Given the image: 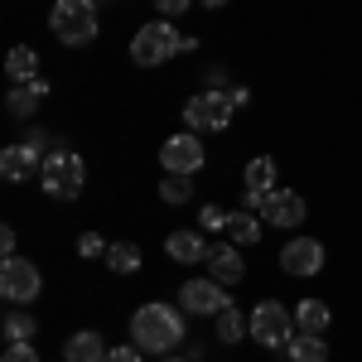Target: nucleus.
I'll return each instance as SVG.
<instances>
[{"label": "nucleus", "instance_id": "1", "mask_svg": "<svg viewBox=\"0 0 362 362\" xmlns=\"http://www.w3.org/2000/svg\"><path fill=\"white\" fill-rule=\"evenodd\" d=\"M131 343L140 353H174L184 343V314L174 305H140L131 314Z\"/></svg>", "mask_w": 362, "mask_h": 362}, {"label": "nucleus", "instance_id": "2", "mask_svg": "<svg viewBox=\"0 0 362 362\" xmlns=\"http://www.w3.org/2000/svg\"><path fill=\"white\" fill-rule=\"evenodd\" d=\"M174 54H189V39H184L174 25H165V20L140 25L136 39H131V58H136V68H160V63H169Z\"/></svg>", "mask_w": 362, "mask_h": 362}, {"label": "nucleus", "instance_id": "3", "mask_svg": "<svg viewBox=\"0 0 362 362\" xmlns=\"http://www.w3.org/2000/svg\"><path fill=\"white\" fill-rule=\"evenodd\" d=\"M39 184H44V194H49V198H63V203H73V198L83 194V184H87V169H83V160H78L68 145H54V150L44 155Z\"/></svg>", "mask_w": 362, "mask_h": 362}, {"label": "nucleus", "instance_id": "4", "mask_svg": "<svg viewBox=\"0 0 362 362\" xmlns=\"http://www.w3.org/2000/svg\"><path fill=\"white\" fill-rule=\"evenodd\" d=\"M49 29H54L58 44L83 49V44L97 39V10L83 5V0H54V10H49Z\"/></svg>", "mask_w": 362, "mask_h": 362}, {"label": "nucleus", "instance_id": "5", "mask_svg": "<svg viewBox=\"0 0 362 362\" xmlns=\"http://www.w3.org/2000/svg\"><path fill=\"white\" fill-rule=\"evenodd\" d=\"M251 338L261 348H285L295 338V309H285L280 300H256V309H251Z\"/></svg>", "mask_w": 362, "mask_h": 362}, {"label": "nucleus", "instance_id": "6", "mask_svg": "<svg viewBox=\"0 0 362 362\" xmlns=\"http://www.w3.org/2000/svg\"><path fill=\"white\" fill-rule=\"evenodd\" d=\"M39 290H44L39 266H34L29 256H5V266H0V295L20 309V305H29V300H39Z\"/></svg>", "mask_w": 362, "mask_h": 362}, {"label": "nucleus", "instance_id": "7", "mask_svg": "<svg viewBox=\"0 0 362 362\" xmlns=\"http://www.w3.org/2000/svg\"><path fill=\"white\" fill-rule=\"evenodd\" d=\"M232 97L227 92H198V97H189L184 102V126L194 131V136H203V131H223L227 121H232Z\"/></svg>", "mask_w": 362, "mask_h": 362}, {"label": "nucleus", "instance_id": "8", "mask_svg": "<svg viewBox=\"0 0 362 362\" xmlns=\"http://www.w3.org/2000/svg\"><path fill=\"white\" fill-rule=\"evenodd\" d=\"M160 165H165V174H189V179H194L198 169H203V145H198L194 131L169 136L165 145H160Z\"/></svg>", "mask_w": 362, "mask_h": 362}, {"label": "nucleus", "instance_id": "9", "mask_svg": "<svg viewBox=\"0 0 362 362\" xmlns=\"http://www.w3.org/2000/svg\"><path fill=\"white\" fill-rule=\"evenodd\" d=\"M179 300H184V314H194V319H203V314H223L232 300H227V285H218V280H184V290H179Z\"/></svg>", "mask_w": 362, "mask_h": 362}, {"label": "nucleus", "instance_id": "10", "mask_svg": "<svg viewBox=\"0 0 362 362\" xmlns=\"http://www.w3.org/2000/svg\"><path fill=\"white\" fill-rule=\"evenodd\" d=\"M319 266H324V247L314 237H295L280 251V271L285 276H319Z\"/></svg>", "mask_w": 362, "mask_h": 362}, {"label": "nucleus", "instance_id": "11", "mask_svg": "<svg viewBox=\"0 0 362 362\" xmlns=\"http://www.w3.org/2000/svg\"><path fill=\"white\" fill-rule=\"evenodd\" d=\"M39 169H44V155H39L29 140L25 145H5V150H0V174H5L10 184H29Z\"/></svg>", "mask_w": 362, "mask_h": 362}, {"label": "nucleus", "instance_id": "12", "mask_svg": "<svg viewBox=\"0 0 362 362\" xmlns=\"http://www.w3.org/2000/svg\"><path fill=\"white\" fill-rule=\"evenodd\" d=\"M261 218L271 227H295L305 223V198L290 194V189H276V194H266V203H261Z\"/></svg>", "mask_w": 362, "mask_h": 362}, {"label": "nucleus", "instance_id": "13", "mask_svg": "<svg viewBox=\"0 0 362 362\" xmlns=\"http://www.w3.org/2000/svg\"><path fill=\"white\" fill-rule=\"evenodd\" d=\"M208 276L218 280V285H237V280L247 276V261H242V251L237 242H227V247H208Z\"/></svg>", "mask_w": 362, "mask_h": 362}, {"label": "nucleus", "instance_id": "14", "mask_svg": "<svg viewBox=\"0 0 362 362\" xmlns=\"http://www.w3.org/2000/svg\"><path fill=\"white\" fill-rule=\"evenodd\" d=\"M107 343H102V334H92V329H83V334H73L68 343H63V362H107Z\"/></svg>", "mask_w": 362, "mask_h": 362}, {"label": "nucleus", "instance_id": "15", "mask_svg": "<svg viewBox=\"0 0 362 362\" xmlns=\"http://www.w3.org/2000/svg\"><path fill=\"white\" fill-rule=\"evenodd\" d=\"M165 251H169V261H179V266L208 261V242H203L198 232H169V237H165Z\"/></svg>", "mask_w": 362, "mask_h": 362}, {"label": "nucleus", "instance_id": "16", "mask_svg": "<svg viewBox=\"0 0 362 362\" xmlns=\"http://www.w3.org/2000/svg\"><path fill=\"white\" fill-rule=\"evenodd\" d=\"M49 97V83L44 78H34V83H20V87H10V97H5V107H10V116H34V107Z\"/></svg>", "mask_w": 362, "mask_h": 362}, {"label": "nucleus", "instance_id": "17", "mask_svg": "<svg viewBox=\"0 0 362 362\" xmlns=\"http://www.w3.org/2000/svg\"><path fill=\"white\" fill-rule=\"evenodd\" d=\"M261 223H266V218H256L251 208H237V213H227V242H237V247H251V242H261Z\"/></svg>", "mask_w": 362, "mask_h": 362}, {"label": "nucleus", "instance_id": "18", "mask_svg": "<svg viewBox=\"0 0 362 362\" xmlns=\"http://www.w3.org/2000/svg\"><path fill=\"white\" fill-rule=\"evenodd\" d=\"M5 73H10V83H34L39 78V54L29 49V44H15L10 54H5Z\"/></svg>", "mask_w": 362, "mask_h": 362}, {"label": "nucleus", "instance_id": "19", "mask_svg": "<svg viewBox=\"0 0 362 362\" xmlns=\"http://www.w3.org/2000/svg\"><path fill=\"white\" fill-rule=\"evenodd\" d=\"M285 353H290V362H329V343L319 334H295L285 343Z\"/></svg>", "mask_w": 362, "mask_h": 362}, {"label": "nucleus", "instance_id": "20", "mask_svg": "<svg viewBox=\"0 0 362 362\" xmlns=\"http://www.w3.org/2000/svg\"><path fill=\"white\" fill-rule=\"evenodd\" d=\"M295 329L300 334H324L329 329V305L324 300H300L295 305Z\"/></svg>", "mask_w": 362, "mask_h": 362}, {"label": "nucleus", "instance_id": "21", "mask_svg": "<svg viewBox=\"0 0 362 362\" xmlns=\"http://www.w3.org/2000/svg\"><path fill=\"white\" fill-rule=\"evenodd\" d=\"M247 189H256V194H276V160L271 155H256L247 165Z\"/></svg>", "mask_w": 362, "mask_h": 362}, {"label": "nucleus", "instance_id": "22", "mask_svg": "<svg viewBox=\"0 0 362 362\" xmlns=\"http://www.w3.org/2000/svg\"><path fill=\"white\" fill-rule=\"evenodd\" d=\"M213 319H218V338H223V343H242V338L251 334V319H242L237 305H227L223 314H213Z\"/></svg>", "mask_w": 362, "mask_h": 362}, {"label": "nucleus", "instance_id": "23", "mask_svg": "<svg viewBox=\"0 0 362 362\" xmlns=\"http://www.w3.org/2000/svg\"><path fill=\"white\" fill-rule=\"evenodd\" d=\"M107 271H116V276H136L140 271V247H131V242H112V251H107Z\"/></svg>", "mask_w": 362, "mask_h": 362}, {"label": "nucleus", "instance_id": "24", "mask_svg": "<svg viewBox=\"0 0 362 362\" xmlns=\"http://www.w3.org/2000/svg\"><path fill=\"white\" fill-rule=\"evenodd\" d=\"M5 338H10V343H29V338H34V314L10 309V314H5Z\"/></svg>", "mask_w": 362, "mask_h": 362}, {"label": "nucleus", "instance_id": "25", "mask_svg": "<svg viewBox=\"0 0 362 362\" xmlns=\"http://www.w3.org/2000/svg\"><path fill=\"white\" fill-rule=\"evenodd\" d=\"M189 194H194L189 174H165V184H160V198L165 203H189Z\"/></svg>", "mask_w": 362, "mask_h": 362}, {"label": "nucleus", "instance_id": "26", "mask_svg": "<svg viewBox=\"0 0 362 362\" xmlns=\"http://www.w3.org/2000/svg\"><path fill=\"white\" fill-rule=\"evenodd\" d=\"M203 92H232V73H227L223 63H213V68L203 73Z\"/></svg>", "mask_w": 362, "mask_h": 362}, {"label": "nucleus", "instance_id": "27", "mask_svg": "<svg viewBox=\"0 0 362 362\" xmlns=\"http://www.w3.org/2000/svg\"><path fill=\"white\" fill-rule=\"evenodd\" d=\"M107 242H102V237H97V232H83V237H78V256H87V261H97V256H107Z\"/></svg>", "mask_w": 362, "mask_h": 362}, {"label": "nucleus", "instance_id": "28", "mask_svg": "<svg viewBox=\"0 0 362 362\" xmlns=\"http://www.w3.org/2000/svg\"><path fill=\"white\" fill-rule=\"evenodd\" d=\"M198 223H203V232H227V213L223 208H203Z\"/></svg>", "mask_w": 362, "mask_h": 362}, {"label": "nucleus", "instance_id": "29", "mask_svg": "<svg viewBox=\"0 0 362 362\" xmlns=\"http://www.w3.org/2000/svg\"><path fill=\"white\" fill-rule=\"evenodd\" d=\"M0 362H39V353H34V343H10Z\"/></svg>", "mask_w": 362, "mask_h": 362}, {"label": "nucleus", "instance_id": "30", "mask_svg": "<svg viewBox=\"0 0 362 362\" xmlns=\"http://www.w3.org/2000/svg\"><path fill=\"white\" fill-rule=\"evenodd\" d=\"M107 362H140V348H136V343H126V348H112V353H107Z\"/></svg>", "mask_w": 362, "mask_h": 362}, {"label": "nucleus", "instance_id": "31", "mask_svg": "<svg viewBox=\"0 0 362 362\" xmlns=\"http://www.w3.org/2000/svg\"><path fill=\"white\" fill-rule=\"evenodd\" d=\"M189 5H194V0H155V10H160V15H184Z\"/></svg>", "mask_w": 362, "mask_h": 362}, {"label": "nucleus", "instance_id": "32", "mask_svg": "<svg viewBox=\"0 0 362 362\" xmlns=\"http://www.w3.org/2000/svg\"><path fill=\"white\" fill-rule=\"evenodd\" d=\"M0 251L15 256V227H0Z\"/></svg>", "mask_w": 362, "mask_h": 362}, {"label": "nucleus", "instance_id": "33", "mask_svg": "<svg viewBox=\"0 0 362 362\" xmlns=\"http://www.w3.org/2000/svg\"><path fill=\"white\" fill-rule=\"evenodd\" d=\"M227 97H232V107H247V102H251V92H247V87H232Z\"/></svg>", "mask_w": 362, "mask_h": 362}, {"label": "nucleus", "instance_id": "34", "mask_svg": "<svg viewBox=\"0 0 362 362\" xmlns=\"http://www.w3.org/2000/svg\"><path fill=\"white\" fill-rule=\"evenodd\" d=\"M203 5H213V10H223V5H227V0H203Z\"/></svg>", "mask_w": 362, "mask_h": 362}, {"label": "nucleus", "instance_id": "35", "mask_svg": "<svg viewBox=\"0 0 362 362\" xmlns=\"http://www.w3.org/2000/svg\"><path fill=\"white\" fill-rule=\"evenodd\" d=\"M165 362H198V358H165Z\"/></svg>", "mask_w": 362, "mask_h": 362}]
</instances>
